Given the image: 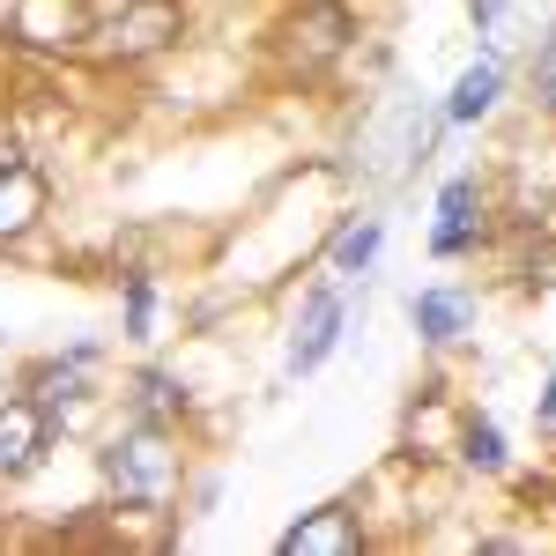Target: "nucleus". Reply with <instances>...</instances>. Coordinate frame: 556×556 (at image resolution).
Wrapping results in <instances>:
<instances>
[{
	"label": "nucleus",
	"mask_w": 556,
	"mask_h": 556,
	"mask_svg": "<svg viewBox=\"0 0 556 556\" xmlns=\"http://www.w3.org/2000/svg\"><path fill=\"white\" fill-rule=\"evenodd\" d=\"M364 549V527H356V513H342V505H319L312 519H298L290 534H282V556H356Z\"/></svg>",
	"instance_id": "nucleus-8"
},
{
	"label": "nucleus",
	"mask_w": 556,
	"mask_h": 556,
	"mask_svg": "<svg viewBox=\"0 0 556 556\" xmlns=\"http://www.w3.org/2000/svg\"><path fill=\"white\" fill-rule=\"evenodd\" d=\"M542 430H556V379L542 386Z\"/></svg>",
	"instance_id": "nucleus-17"
},
{
	"label": "nucleus",
	"mask_w": 556,
	"mask_h": 556,
	"mask_svg": "<svg viewBox=\"0 0 556 556\" xmlns=\"http://www.w3.org/2000/svg\"><path fill=\"white\" fill-rule=\"evenodd\" d=\"M104 482H112V505H127V513H164L178 490V453L164 424H141L119 430L112 445H104Z\"/></svg>",
	"instance_id": "nucleus-1"
},
{
	"label": "nucleus",
	"mask_w": 556,
	"mask_h": 556,
	"mask_svg": "<svg viewBox=\"0 0 556 556\" xmlns=\"http://www.w3.org/2000/svg\"><path fill=\"white\" fill-rule=\"evenodd\" d=\"M149 319H156V290L141 275H127V334L134 342H149Z\"/></svg>",
	"instance_id": "nucleus-16"
},
{
	"label": "nucleus",
	"mask_w": 556,
	"mask_h": 556,
	"mask_svg": "<svg viewBox=\"0 0 556 556\" xmlns=\"http://www.w3.org/2000/svg\"><path fill=\"white\" fill-rule=\"evenodd\" d=\"M371 260H379V223H349L334 238V275H364Z\"/></svg>",
	"instance_id": "nucleus-12"
},
{
	"label": "nucleus",
	"mask_w": 556,
	"mask_h": 556,
	"mask_svg": "<svg viewBox=\"0 0 556 556\" xmlns=\"http://www.w3.org/2000/svg\"><path fill=\"white\" fill-rule=\"evenodd\" d=\"M349 38H356V23H349L342 0H319V8L290 15V45H304V60H334Z\"/></svg>",
	"instance_id": "nucleus-10"
},
{
	"label": "nucleus",
	"mask_w": 556,
	"mask_h": 556,
	"mask_svg": "<svg viewBox=\"0 0 556 556\" xmlns=\"http://www.w3.org/2000/svg\"><path fill=\"white\" fill-rule=\"evenodd\" d=\"M178 401H186V393H178V379H164V371H141V416H149V424H164Z\"/></svg>",
	"instance_id": "nucleus-14"
},
{
	"label": "nucleus",
	"mask_w": 556,
	"mask_h": 556,
	"mask_svg": "<svg viewBox=\"0 0 556 556\" xmlns=\"http://www.w3.org/2000/svg\"><path fill=\"white\" fill-rule=\"evenodd\" d=\"M342 327H349L342 290H312V298H304L298 334H290V371H319V364L334 356V342H342Z\"/></svg>",
	"instance_id": "nucleus-5"
},
{
	"label": "nucleus",
	"mask_w": 556,
	"mask_h": 556,
	"mask_svg": "<svg viewBox=\"0 0 556 556\" xmlns=\"http://www.w3.org/2000/svg\"><path fill=\"white\" fill-rule=\"evenodd\" d=\"M497 89H505V67H497V60H475L468 75L453 83V97H445V119H453V127H475V119H490Z\"/></svg>",
	"instance_id": "nucleus-11"
},
{
	"label": "nucleus",
	"mask_w": 556,
	"mask_h": 556,
	"mask_svg": "<svg viewBox=\"0 0 556 556\" xmlns=\"http://www.w3.org/2000/svg\"><path fill=\"white\" fill-rule=\"evenodd\" d=\"M408 319H416L424 342H460L475 327V298H460V290H416L408 298Z\"/></svg>",
	"instance_id": "nucleus-9"
},
{
	"label": "nucleus",
	"mask_w": 556,
	"mask_h": 556,
	"mask_svg": "<svg viewBox=\"0 0 556 556\" xmlns=\"http://www.w3.org/2000/svg\"><path fill=\"white\" fill-rule=\"evenodd\" d=\"M527 83H534V97L556 112V23H549V38L534 45V60H527Z\"/></svg>",
	"instance_id": "nucleus-15"
},
{
	"label": "nucleus",
	"mask_w": 556,
	"mask_h": 556,
	"mask_svg": "<svg viewBox=\"0 0 556 556\" xmlns=\"http://www.w3.org/2000/svg\"><path fill=\"white\" fill-rule=\"evenodd\" d=\"M475 238H482V186H475V178H453V186L438 193V230H430V253L453 260V253H468Z\"/></svg>",
	"instance_id": "nucleus-7"
},
{
	"label": "nucleus",
	"mask_w": 556,
	"mask_h": 556,
	"mask_svg": "<svg viewBox=\"0 0 556 556\" xmlns=\"http://www.w3.org/2000/svg\"><path fill=\"white\" fill-rule=\"evenodd\" d=\"M89 38L104 45L112 60H149V52H164L178 38V0H119Z\"/></svg>",
	"instance_id": "nucleus-2"
},
{
	"label": "nucleus",
	"mask_w": 556,
	"mask_h": 556,
	"mask_svg": "<svg viewBox=\"0 0 556 556\" xmlns=\"http://www.w3.org/2000/svg\"><path fill=\"white\" fill-rule=\"evenodd\" d=\"M45 438H52V416H45L38 401H0V482L38 468Z\"/></svg>",
	"instance_id": "nucleus-6"
},
{
	"label": "nucleus",
	"mask_w": 556,
	"mask_h": 556,
	"mask_svg": "<svg viewBox=\"0 0 556 556\" xmlns=\"http://www.w3.org/2000/svg\"><path fill=\"white\" fill-rule=\"evenodd\" d=\"M468 468H482V475H497L505 468V438H497V424H468Z\"/></svg>",
	"instance_id": "nucleus-13"
},
{
	"label": "nucleus",
	"mask_w": 556,
	"mask_h": 556,
	"mask_svg": "<svg viewBox=\"0 0 556 556\" xmlns=\"http://www.w3.org/2000/svg\"><path fill=\"white\" fill-rule=\"evenodd\" d=\"M89 30L97 23L83 15V0H15V15H8V38L38 45V52H83Z\"/></svg>",
	"instance_id": "nucleus-3"
},
{
	"label": "nucleus",
	"mask_w": 556,
	"mask_h": 556,
	"mask_svg": "<svg viewBox=\"0 0 556 556\" xmlns=\"http://www.w3.org/2000/svg\"><path fill=\"white\" fill-rule=\"evenodd\" d=\"M38 215H45V172L30 156L0 149V245H15L23 230H38Z\"/></svg>",
	"instance_id": "nucleus-4"
}]
</instances>
